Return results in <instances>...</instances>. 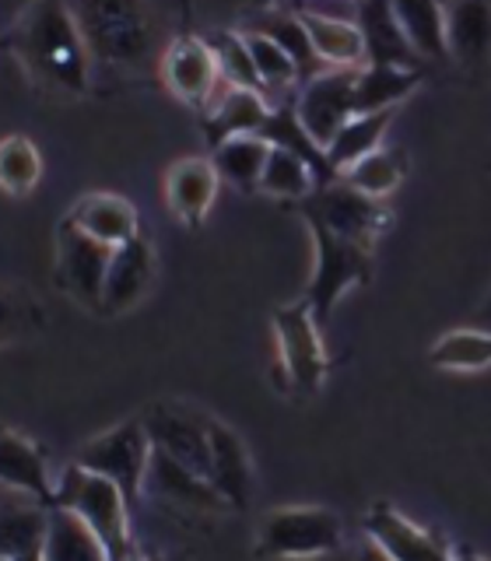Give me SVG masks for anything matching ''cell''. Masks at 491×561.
Listing matches in <instances>:
<instances>
[{
	"instance_id": "17",
	"label": "cell",
	"mask_w": 491,
	"mask_h": 561,
	"mask_svg": "<svg viewBox=\"0 0 491 561\" xmlns=\"http://www.w3.org/2000/svg\"><path fill=\"white\" fill-rule=\"evenodd\" d=\"M218 165L215 158H183L175 162L165 175V201L172 207V215L183 225L197 228L218 193Z\"/></svg>"
},
{
	"instance_id": "8",
	"label": "cell",
	"mask_w": 491,
	"mask_h": 561,
	"mask_svg": "<svg viewBox=\"0 0 491 561\" xmlns=\"http://www.w3.org/2000/svg\"><path fill=\"white\" fill-rule=\"evenodd\" d=\"M358 70L362 67H330L309 78L306 84H298L295 113L323 148L341 134V127L351 116H358V102H355Z\"/></svg>"
},
{
	"instance_id": "15",
	"label": "cell",
	"mask_w": 491,
	"mask_h": 561,
	"mask_svg": "<svg viewBox=\"0 0 491 561\" xmlns=\"http://www.w3.org/2000/svg\"><path fill=\"white\" fill-rule=\"evenodd\" d=\"M365 530L379 543L382 554L390 558H403V561H432V558H449V543L425 530V526L411 523L408 516H400L397 508H390L386 502H376L373 513L365 516Z\"/></svg>"
},
{
	"instance_id": "12",
	"label": "cell",
	"mask_w": 491,
	"mask_h": 561,
	"mask_svg": "<svg viewBox=\"0 0 491 561\" xmlns=\"http://www.w3.org/2000/svg\"><path fill=\"white\" fill-rule=\"evenodd\" d=\"M140 421H145L155 449L169 453L172 460L186 463L210 481V421L175 414L169 408H151Z\"/></svg>"
},
{
	"instance_id": "34",
	"label": "cell",
	"mask_w": 491,
	"mask_h": 561,
	"mask_svg": "<svg viewBox=\"0 0 491 561\" xmlns=\"http://www.w3.org/2000/svg\"><path fill=\"white\" fill-rule=\"evenodd\" d=\"M246 43H250L253 53V64L260 70V81L267 92H288V88L302 84V75H298V64L292 60V53L274 43L267 32H256V28H242Z\"/></svg>"
},
{
	"instance_id": "5",
	"label": "cell",
	"mask_w": 491,
	"mask_h": 561,
	"mask_svg": "<svg viewBox=\"0 0 491 561\" xmlns=\"http://www.w3.org/2000/svg\"><path fill=\"white\" fill-rule=\"evenodd\" d=\"M309 228H312V239H316V274L309 280L306 302L312 306L320 327H327L333 306H338V298L347 288L365 285V280L373 277V250L351 242V239L333 236L323 225H309Z\"/></svg>"
},
{
	"instance_id": "10",
	"label": "cell",
	"mask_w": 491,
	"mask_h": 561,
	"mask_svg": "<svg viewBox=\"0 0 491 561\" xmlns=\"http://www.w3.org/2000/svg\"><path fill=\"white\" fill-rule=\"evenodd\" d=\"M341 543V519L327 508H277L260 523V558L327 554Z\"/></svg>"
},
{
	"instance_id": "1",
	"label": "cell",
	"mask_w": 491,
	"mask_h": 561,
	"mask_svg": "<svg viewBox=\"0 0 491 561\" xmlns=\"http://www.w3.org/2000/svg\"><path fill=\"white\" fill-rule=\"evenodd\" d=\"M8 49L25 67L32 81L49 92L84 95L88 92V53L78 14L64 0H28L8 28Z\"/></svg>"
},
{
	"instance_id": "31",
	"label": "cell",
	"mask_w": 491,
	"mask_h": 561,
	"mask_svg": "<svg viewBox=\"0 0 491 561\" xmlns=\"http://www.w3.org/2000/svg\"><path fill=\"white\" fill-rule=\"evenodd\" d=\"M432 365L438 368H484L491 365V330L484 327H467V330H449L435 341L429 351Z\"/></svg>"
},
{
	"instance_id": "30",
	"label": "cell",
	"mask_w": 491,
	"mask_h": 561,
	"mask_svg": "<svg viewBox=\"0 0 491 561\" xmlns=\"http://www.w3.org/2000/svg\"><path fill=\"white\" fill-rule=\"evenodd\" d=\"M393 123V110H379V113H358L351 116L341 134L327 145V154H330V165L344 172L347 165H355L358 158H365L368 151L382 148V134L386 127Z\"/></svg>"
},
{
	"instance_id": "33",
	"label": "cell",
	"mask_w": 491,
	"mask_h": 561,
	"mask_svg": "<svg viewBox=\"0 0 491 561\" xmlns=\"http://www.w3.org/2000/svg\"><path fill=\"white\" fill-rule=\"evenodd\" d=\"M341 180H347L355 190L368 193V197L386 201L403 180V154L390 151V148H376L365 158H358L355 165H347L341 172Z\"/></svg>"
},
{
	"instance_id": "7",
	"label": "cell",
	"mask_w": 491,
	"mask_h": 561,
	"mask_svg": "<svg viewBox=\"0 0 491 561\" xmlns=\"http://www.w3.org/2000/svg\"><path fill=\"white\" fill-rule=\"evenodd\" d=\"M151 435L145 428V421H123L119 428L105 432L92 438L81 453L78 463L88 470H99L105 478H113L130 505L140 499V481L148 478V463H151Z\"/></svg>"
},
{
	"instance_id": "2",
	"label": "cell",
	"mask_w": 491,
	"mask_h": 561,
	"mask_svg": "<svg viewBox=\"0 0 491 561\" xmlns=\"http://www.w3.org/2000/svg\"><path fill=\"white\" fill-rule=\"evenodd\" d=\"M75 14L95 64L137 70L155 57V18L148 0H81Z\"/></svg>"
},
{
	"instance_id": "6",
	"label": "cell",
	"mask_w": 491,
	"mask_h": 561,
	"mask_svg": "<svg viewBox=\"0 0 491 561\" xmlns=\"http://www.w3.org/2000/svg\"><path fill=\"white\" fill-rule=\"evenodd\" d=\"M274 330H277L281 365H285L292 390L312 397L327 376V351L320 341V320H316L312 306L302 298V302L277 309Z\"/></svg>"
},
{
	"instance_id": "19",
	"label": "cell",
	"mask_w": 491,
	"mask_h": 561,
	"mask_svg": "<svg viewBox=\"0 0 491 561\" xmlns=\"http://www.w3.org/2000/svg\"><path fill=\"white\" fill-rule=\"evenodd\" d=\"M148 484L172 505H186V508H225L228 505V499L207 478H201V473L190 470L186 463L172 460L162 449H151Z\"/></svg>"
},
{
	"instance_id": "21",
	"label": "cell",
	"mask_w": 491,
	"mask_h": 561,
	"mask_svg": "<svg viewBox=\"0 0 491 561\" xmlns=\"http://www.w3.org/2000/svg\"><path fill=\"white\" fill-rule=\"evenodd\" d=\"M0 473H4L8 491H22L28 499H39L43 505L57 502V488L46 478V460L35 443H28L25 435H18L14 428L4 432L0 443Z\"/></svg>"
},
{
	"instance_id": "32",
	"label": "cell",
	"mask_w": 491,
	"mask_h": 561,
	"mask_svg": "<svg viewBox=\"0 0 491 561\" xmlns=\"http://www.w3.org/2000/svg\"><path fill=\"white\" fill-rule=\"evenodd\" d=\"M260 190L271 193V197H281V201H302L316 190V175L306 158H298L295 151L274 145L271 158H267V169H263Z\"/></svg>"
},
{
	"instance_id": "3",
	"label": "cell",
	"mask_w": 491,
	"mask_h": 561,
	"mask_svg": "<svg viewBox=\"0 0 491 561\" xmlns=\"http://www.w3.org/2000/svg\"><path fill=\"white\" fill-rule=\"evenodd\" d=\"M57 502L78 508V513L95 526V534L102 537L105 548H110V558L130 554V526H127L130 502L113 478H105L99 470H88L81 463L67 467L57 484Z\"/></svg>"
},
{
	"instance_id": "4",
	"label": "cell",
	"mask_w": 491,
	"mask_h": 561,
	"mask_svg": "<svg viewBox=\"0 0 491 561\" xmlns=\"http://www.w3.org/2000/svg\"><path fill=\"white\" fill-rule=\"evenodd\" d=\"M295 204H298V215L309 225H323L333 236L368 245V250H373L386 221H390L386 201L368 197V193L355 190L347 180H341V175L327 186H316L309 197Z\"/></svg>"
},
{
	"instance_id": "36",
	"label": "cell",
	"mask_w": 491,
	"mask_h": 561,
	"mask_svg": "<svg viewBox=\"0 0 491 561\" xmlns=\"http://www.w3.org/2000/svg\"><path fill=\"white\" fill-rule=\"evenodd\" d=\"M207 43H210V49H215L218 67L228 81L239 84V88H253V92H267L260 81V70L253 64L250 43H246L242 32H210Z\"/></svg>"
},
{
	"instance_id": "38",
	"label": "cell",
	"mask_w": 491,
	"mask_h": 561,
	"mask_svg": "<svg viewBox=\"0 0 491 561\" xmlns=\"http://www.w3.org/2000/svg\"><path fill=\"white\" fill-rule=\"evenodd\" d=\"M271 4H277V0H253V8H271ZM351 4H358V0H351Z\"/></svg>"
},
{
	"instance_id": "16",
	"label": "cell",
	"mask_w": 491,
	"mask_h": 561,
	"mask_svg": "<svg viewBox=\"0 0 491 561\" xmlns=\"http://www.w3.org/2000/svg\"><path fill=\"white\" fill-rule=\"evenodd\" d=\"M446 4V43L449 57L481 70L491 64V0H443Z\"/></svg>"
},
{
	"instance_id": "14",
	"label": "cell",
	"mask_w": 491,
	"mask_h": 561,
	"mask_svg": "<svg viewBox=\"0 0 491 561\" xmlns=\"http://www.w3.org/2000/svg\"><path fill=\"white\" fill-rule=\"evenodd\" d=\"M355 22L365 35L368 64L408 67V70H421V64H425V57L411 46L408 32L400 28L390 0H358Z\"/></svg>"
},
{
	"instance_id": "22",
	"label": "cell",
	"mask_w": 491,
	"mask_h": 561,
	"mask_svg": "<svg viewBox=\"0 0 491 561\" xmlns=\"http://www.w3.org/2000/svg\"><path fill=\"white\" fill-rule=\"evenodd\" d=\"M306 22L309 39L320 53L327 67H365V35L355 18H330V14H312V11H292Z\"/></svg>"
},
{
	"instance_id": "20",
	"label": "cell",
	"mask_w": 491,
	"mask_h": 561,
	"mask_svg": "<svg viewBox=\"0 0 491 561\" xmlns=\"http://www.w3.org/2000/svg\"><path fill=\"white\" fill-rule=\"evenodd\" d=\"M67 218L75 221L81 232H88L105 245H113V250L140 236V218H137L134 204L116 197V193H92V197H81Z\"/></svg>"
},
{
	"instance_id": "24",
	"label": "cell",
	"mask_w": 491,
	"mask_h": 561,
	"mask_svg": "<svg viewBox=\"0 0 491 561\" xmlns=\"http://www.w3.org/2000/svg\"><path fill=\"white\" fill-rule=\"evenodd\" d=\"M210 484L228 499V505L242 508L250 502V488H253L250 456H246L239 435L225 425H215V421H210Z\"/></svg>"
},
{
	"instance_id": "37",
	"label": "cell",
	"mask_w": 491,
	"mask_h": 561,
	"mask_svg": "<svg viewBox=\"0 0 491 561\" xmlns=\"http://www.w3.org/2000/svg\"><path fill=\"white\" fill-rule=\"evenodd\" d=\"M478 323H481V327H491V295L484 298V306H481V312H478Z\"/></svg>"
},
{
	"instance_id": "23",
	"label": "cell",
	"mask_w": 491,
	"mask_h": 561,
	"mask_svg": "<svg viewBox=\"0 0 491 561\" xmlns=\"http://www.w3.org/2000/svg\"><path fill=\"white\" fill-rule=\"evenodd\" d=\"M46 558L49 561H102L110 558V548L95 534L78 508L49 505V530H46Z\"/></svg>"
},
{
	"instance_id": "18",
	"label": "cell",
	"mask_w": 491,
	"mask_h": 561,
	"mask_svg": "<svg viewBox=\"0 0 491 561\" xmlns=\"http://www.w3.org/2000/svg\"><path fill=\"white\" fill-rule=\"evenodd\" d=\"M271 116V105L263 99V92H253V88H239L232 84L228 92L210 105V110L201 116V127L207 137V148L215 151L225 140L232 137H246V134H260L263 123Z\"/></svg>"
},
{
	"instance_id": "25",
	"label": "cell",
	"mask_w": 491,
	"mask_h": 561,
	"mask_svg": "<svg viewBox=\"0 0 491 561\" xmlns=\"http://www.w3.org/2000/svg\"><path fill=\"white\" fill-rule=\"evenodd\" d=\"M400 28L425 60H449L443 0H390Z\"/></svg>"
},
{
	"instance_id": "28",
	"label": "cell",
	"mask_w": 491,
	"mask_h": 561,
	"mask_svg": "<svg viewBox=\"0 0 491 561\" xmlns=\"http://www.w3.org/2000/svg\"><path fill=\"white\" fill-rule=\"evenodd\" d=\"M418 84H421V70L386 67V64H365V67L358 70V84H355L358 113L393 110V105L408 99Z\"/></svg>"
},
{
	"instance_id": "9",
	"label": "cell",
	"mask_w": 491,
	"mask_h": 561,
	"mask_svg": "<svg viewBox=\"0 0 491 561\" xmlns=\"http://www.w3.org/2000/svg\"><path fill=\"white\" fill-rule=\"evenodd\" d=\"M162 75L172 92L201 116L232 88V81L221 75L215 49L201 35H180V39L169 43L162 57Z\"/></svg>"
},
{
	"instance_id": "26",
	"label": "cell",
	"mask_w": 491,
	"mask_h": 561,
	"mask_svg": "<svg viewBox=\"0 0 491 561\" xmlns=\"http://www.w3.org/2000/svg\"><path fill=\"white\" fill-rule=\"evenodd\" d=\"M246 28H256V32H267L274 43H281L288 53H292V60L298 64V75H302V84L309 78H316L320 70L327 67L320 60V53H316L312 39H309V28L306 22L298 14L285 11V8H256L253 14V22L246 25Z\"/></svg>"
},
{
	"instance_id": "29",
	"label": "cell",
	"mask_w": 491,
	"mask_h": 561,
	"mask_svg": "<svg viewBox=\"0 0 491 561\" xmlns=\"http://www.w3.org/2000/svg\"><path fill=\"white\" fill-rule=\"evenodd\" d=\"M46 530H49V505L14 508L4 505V523H0V551L11 561H35L46 558Z\"/></svg>"
},
{
	"instance_id": "11",
	"label": "cell",
	"mask_w": 491,
	"mask_h": 561,
	"mask_svg": "<svg viewBox=\"0 0 491 561\" xmlns=\"http://www.w3.org/2000/svg\"><path fill=\"white\" fill-rule=\"evenodd\" d=\"M113 253H116L113 245L92 239L88 232H81L70 218H64V225L57 228V280H60V288L67 295H75L81 306L99 309Z\"/></svg>"
},
{
	"instance_id": "13",
	"label": "cell",
	"mask_w": 491,
	"mask_h": 561,
	"mask_svg": "<svg viewBox=\"0 0 491 561\" xmlns=\"http://www.w3.org/2000/svg\"><path fill=\"white\" fill-rule=\"evenodd\" d=\"M151 277H155V250H151V242L145 236L116 245V253L110 260V274H105L99 312H127V309H134L140 298L148 295Z\"/></svg>"
},
{
	"instance_id": "35",
	"label": "cell",
	"mask_w": 491,
	"mask_h": 561,
	"mask_svg": "<svg viewBox=\"0 0 491 561\" xmlns=\"http://www.w3.org/2000/svg\"><path fill=\"white\" fill-rule=\"evenodd\" d=\"M43 175V158L39 148L32 145L28 137H8L4 148H0V183L11 193V197H25V193L39 183Z\"/></svg>"
},
{
	"instance_id": "27",
	"label": "cell",
	"mask_w": 491,
	"mask_h": 561,
	"mask_svg": "<svg viewBox=\"0 0 491 561\" xmlns=\"http://www.w3.org/2000/svg\"><path fill=\"white\" fill-rule=\"evenodd\" d=\"M271 148L274 145L263 134H246V137L225 140L221 148L210 151V158H215L221 180H228L242 193H253V190H260V180H263V169H267Z\"/></svg>"
}]
</instances>
